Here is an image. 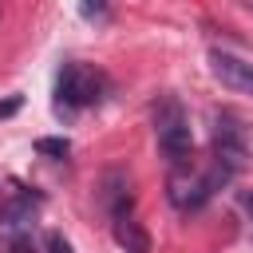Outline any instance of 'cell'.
<instances>
[{"mask_svg": "<svg viewBox=\"0 0 253 253\" xmlns=\"http://www.w3.org/2000/svg\"><path fill=\"white\" fill-rule=\"evenodd\" d=\"M154 138H158V150L166 154V162L174 170L190 162L194 134H190V119H186L178 95H158V103H154Z\"/></svg>", "mask_w": 253, "mask_h": 253, "instance_id": "6da1fadb", "label": "cell"}, {"mask_svg": "<svg viewBox=\"0 0 253 253\" xmlns=\"http://www.w3.org/2000/svg\"><path fill=\"white\" fill-rule=\"evenodd\" d=\"M107 91V75L87 63H63L55 75V107L59 111H83L95 107Z\"/></svg>", "mask_w": 253, "mask_h": 253, "instance_id": "7a4b0ae2", "label": "cell"}, {"mask_svg": "<svg viewBox=\"0 0 253 253\" xmlns=\"http://www.w3.org/2000/svg\"><path fill=\"white\" fill-rule=\"evenodd\" d=\"M249 154H253L249 126L233 111H217L213 115V162L225 166L229 174H241L249 166Z\"/></svg>", "mask_w": 253, "mask_h": 253, "instance_id": "3957f363", "label": "cell"}, {"mask_svg": "<svg viewBox=\"0 0 253 253\" xmlns=\"http://www.w3.org/2000/svg\"><path fill=\"white\" fill-rule=\"evenodd\" d=\"M210 71L213 79L225 87V91H237V95H253V63L233 55V51H210Z\"/></svg>", "mask_w": 253, "mask_h": 253, "instance_id": "277c9868", "label": "cell"}, {"mask_svg": "<svg viewBox=\"0 0 253 253\" xmlns=\"http://www.w3.org/2000/svg\"><path fill=\"white\" fill-rule=\"evenodd\" d=\"M40 206H43V194H40V190H28V186H20V190H16L8 202H0V229H4V233H16V229H24Z\"/></svg>", "mask_w": 253, "mask_h": 253, "instance_id": "5b68a950", "label": "cell"}, {"mask_svg": "<svg viewBox=\"0 0 253 253\" xmlns=\"http://www.w3.org/2000/svg\"><path fill=\"white\" fill-rule=\"evenodd\" d=\"M99 198H103V206L111 210V217H130V210H134V194H130V182H126L123 170H107V174H103Z\"/></svg>", "mask_w": 253, "mask_h": 253, "instance_id": "8992f818", "label": "cell"}, {"mask_svg": "<svg viewBox=\"0 0 253 253\" xmlns=\"http://www.w3.org/2000/svg\"><path fill=\"white\" fill-rule=\"evenodd\" d=\"M115 241L126 253H150V233L134 221V217H115Z\"/></svg>", "mask_w": 253, "mask_h": 253, "instance_id": "52a82bcc", "label": "cell"}, {"mask_svg": "<svg viewBox=\"0 0 253 253\" xmlns=\"http://www.w3.org/2000/svg\"><path fill=\"white\" fill-rule=\"evenodd\" d=\"M36 154H43V158H67L71 142L67 138H36Z\"/></svg>", "mask_w": 253, "mask_h": 253, "instance_id": "ba28073f", "label": "cell"}, {"mask_svg": "<svg viewBox=\"0 0 253 253\" xmlns=\"http://www.w3.org/2000/svg\"><path fill=\"white\" fill-rule=\"evenodd\" d=\"M111 16V0H83V20H107Z\"/></svg>", "mask_w": 253, "mask_h": 253, "instance_id": "9c48e42d", "label": "cell"}, {"mask_svg": "<svg viewBox=\"0 0 253 253\" xmlns=\"http://www.w3.org/2000/svg\"><path fill=\"white\" fill-rule=\"evenodd\" d=\"M43 249H47V253H71V241L51 229V233H43Z\"/></svg>", "mask_w": 253, "mask_h": 253, "instance_id": "30bf717a", "label": "cell"}, {"mask_svg": "<svg viewBox=\"0 0 253 253\" xmlns=\"http://www.w3.org/2000/svg\"><path fill=\"white\" fill-rule=\"evenodd\" d=\"M20 107H24V99H20V95H12V99H4V103H0V119H12V115H16Z\"/></svg>", "mask_w": 253, "mask_h": 253, "instance_id": "8fae6325", "label": "cell"}, {"mask_svg": "<svg viewBox=\"0 0 253 253\" xmlns=\"http://www.w3.org/2000/svg\"><path fill=\"white\" fill-rule=\"evenodd\" d=\"M8 253H32V237H16V233H12V241H8Z\"/></svg>", "mask_w": 253, "mask_h": 253, "instance_id": "7c38bea8", "label": "cell"}, {"mask_svg": "<svg viewBox=\"0 0 253 253\" xmlns=\"http://www.w3.org/2000/svg\"><path fill=\"white\" fill-rule=\"evenodd\" d=\"M241 206H245V210L253 213V190H241Z\"/></svg>", "mask_w": 253, "mask_h": 253, "instance_id": "4fadbf2b", "label": "cell"}]
</instances>
